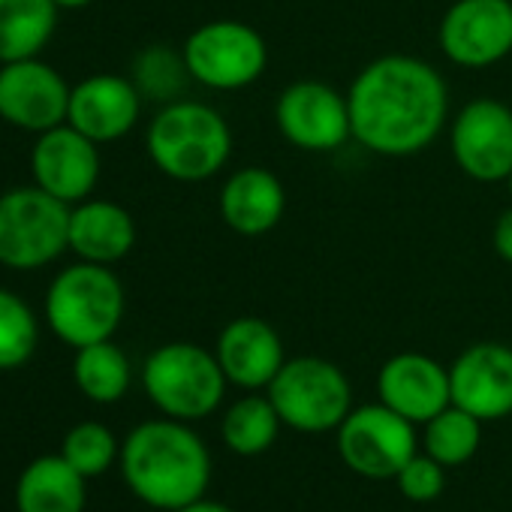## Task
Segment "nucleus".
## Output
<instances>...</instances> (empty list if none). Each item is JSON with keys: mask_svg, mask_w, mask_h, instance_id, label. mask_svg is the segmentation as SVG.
<instances>
[{"mask_svg": "<svg viewBox=\"0 0 512 512\" xmlns=\"http://www.w3.org/2000/svg\"><path fill=\"white\" fill-rule=\"evenodd\" d=\"M181 52L190 79L211 91H241L260 82L269 67V46L263 34L235 19L199 25L184 40Z\"/></svg>", "mask_w": 512, "mask_h": 512, "instance_id": "8", "label": "nucleus"}, {"mask_svg": "<svg viewBox=\"0 0 512 512\" xmlns=\"http://www.w3.org/2000/svg\"><path fill=\"white\" fill-rule=\"evenodd\" d=\"M175 512H232V509H229L226 503L199 497V500H193V503H187V506H181V509H175Z\"/></svg>", "mask_w": 512, "mask_h": 512, "instance_id": "31", "label": "nucleus"}, {"mask_svg": "<svg viewBox=\"0 0 512 512\" xmlns=\"http://www.w3.org/2000/svg\"><path fill=\"white\" fill-rule=\"evenodd\" d=\"M281 416L272 404L269 395H244L238 398L220 422V434L229 452L253 458V455H263L275 446L278 434H281Z\"/></svg>", "mask_w": 512, "mask_h": 512, "instance_id": "23", "label": "nucleus"}, {"mask_svg": "<svg viewBox=\"0 0 512 512\" xmlns=\"http://www.w3.org/2000/svg\"><path fill=\"white\" fill-rule=\"evenodd\" d=\"M136 244L133 214L109 199H85L70 211V250L85 263L115 266Z\"/></svg>", "mask_w": 512, "mask_h": 512, "instance_id": "20", "label": "nucleus"}, {"mask_svg": "<svg viewBox=\"0 0 512 512\" xmlns=\"http://www.w3.org/2000/svg\"><path fill=\"white\" fill-rule=\"evenodd\" d=\"M85 476L64 455L31 461L16 482L19 512H85Z\"/></svg>", "mask_w": 512, "mask_h": 512, "instance_id": "21", "label": "nucleus"}, {"mask_svg": "<svg viewBox=\"0 0 512 512\" xmlns=\"http://www.w3.org/2000/svg\"><path fill=\"white\" fill-rule=\"evenodd\" d=\"M121 473L142 503L175 512L205 497L211 455L193 428L166 416L142 422L127 434L121 446Z\"/></svg>", "mask_w": 512, "mask_h": 512, "instance_id": "2", "label": "nucleus"}, {"mask_svg": "<svg viewBox=\"0 0 512 512\" xmlns=\"http://www.w3.org/2000/svg\"><path fill=\"white\" fill-rule=\"evenodd\" d=\"M275 121L290 145L314 154H329L353 139L347 94H338L332 85L314 79L293 82L281 91Z\"/></svg>", "mask_w": 512, "mask_h": 512, "instance_id": "11", "label": "nucleus"}, {"mask_svg": "<svg viewBox=\"0 0 512 512\" xmlns=\"http://www.w3.org/2000/svg\"><path fill=\"white\" fill-rule=\"evenodd\" d=\"M130 377H133L130 359L124 356L118 344H112V338L76 350L73 380L85 398L97 404H115L127 395Z\"/></svg>", "mask_w": 512, "mask_h": 512, "instance_id": "24", "label": "nucleus"}, {"mask_svg": "<svg viewBox=\"0 0 512 512\" xmlns=\"http://www.w3.org/2000/svg\"><path fill=\"white\" fill-rule=\"evenodd\" d=\"M214 356L226 374V380L238 389L256 392L269 389V383L284 368V341L260 317H235L229 320L214 344Z\"/></svg>", "mask_w": 512, "mask_h": 512, "instance_id": "17", "label": "nucleus"}, {"mask_svg": "<svg viewBox=\"0 0 512 512\" xmlns=\"http://www.w3.org/2000/svg\"><path fill=\"white\" fill-rule=\"evenodd\" d=\"M353 139L380 157H413L446 127L449 88L422 58L383 55L347 91Z\"/></svg>", "mask_w": 512, "mask_h": 512, "instance_id": "1", "label": "nucleus"}, {"mask_svg": "<svg viewBox=\"0 0 512 512\" xmlns=\"http://www.w3.org/2000/svg\"><path fill=\"white\" fill-rule=\"evenodd\" d=\"M34 184L67 205L85 202L100 181V151L97 142L70 124L40 133L31 151Z\"/></svg>", "mask_w": 512, "mask_h": 512, "instance_id": "14", "label": "nucleus"}, {"mask_svg": "<svg viewBox=\"0 0 512 512\" xmlns=\"http://www.w3.org/2000/svg\"><path fill=\"white\" fill-rule=\"evenodd\" d=\"M449 148L467 178L506 181L512 172V109L494 97L470 100L449 127Z\"/></svg>", "mask_w": 512, "mask_h": 512, "instance_id": "10", "label": "nucleus"}, {"mask_svg": "<svg viewBox=\"0 0 512 512\" xmlns=\"http://www.w3.org/2000/svg\"><path fill=\"white\" fill-rule=\"evenodd\" d=\"M452 404L482 422L512 413V347L482 341L467 347L449 368Z\"/></svg>", "mask_w": 512, "mask_h": 512, "instance_id": "15", "label": "nucleus"}, {"mask_svg": "<svg viewBox=\"0 0 512 512\" xmlns=\"http://www.w3.org/2000/svg\"><path fill=\"white\" fill-rule=\"evenodd\" d=\"M398 491L413 500V503H431L443 494L446 488V467L440 461H434L428 452L425 455H413L395 476Z\"/></svg>", "mask_w": 512, "mask_h": 512, "instance_id": "29", "label": "nucleus"}, {"mask_svg": "<svg viewBox=\"0 0 512 512\" xmlns=\"http://www.w3.org/2000/svg\"><path fill=\"white\" fill-rule=\"evenodd\" d=\"M70 94L67 79L40 58L0 67V118L19 130L40 136L67 124Z\"/></svg>", "mask_w": 512, "mask_h": 512, "instance_id": "12", "label": "nucleus"}, {"mask_svg": "<svg viewBox=\"0 0 512 512\" xmlns=\"http://www.w3.org/2000/svg\"><path fill=\"white\" fill-rule=\"evenodd\" d=\"M377 398L413 425H425L452 404L449 368L425 353H398L377 374Z\"/></svg>", "mask_w": 512, "mask_h": 512, "instance_id": "16", "label": "nucleus"}, {"mask_svg": "<svg viewBox=\"0 0 512 512\" xmlns=\"http://www.w3.org/2000/svg\"><path fill=\"white\" fill-rule=\"evenodd\" d=\"M437 37L452 64L494 67L512 52V0H455Z\"/></svg>", "mask_w": 512, "mask_h": 512, "instance_id": "13", "label": "nucleus"}, {"mask_svg": "<svg viewBox=\"0 0 512 512\" xmlns=\"http://www.w3.org/2000/svg\"><path fill=\"white\" fill-rule=\"evenodd\" d=\"M124 284L109 266L76 263L55 275L46 293V323L73 350L109 341L124 320Z\"/></svg>", "mask_w": 512, "mask_h": 512, "instance_id": "4", "label": "nucleus"}, {"mask_svg": "<svg viewBox=\"0 0 512 512\" xmlns=\"http://www.w3.org/2000/svg\"><path fill=\"white\" fill-rule=\"evenodd\" d=\"M55 4H58V10H85L94 4V0H55Z\"/></svg>", "mask_w": 512, "mask_h": 512, "instance_id": "32", "label": "nucleus"}, {"mask_svg": "<svg viewBox=\"0 0 512 512\" xmlns=\"http://www.w3.org/2000/svg\"><path fill=\"white\" fill-rule=\"evenodd\" d=\"M73 205L43 187H16L0 196V266L34 272L70 247Z\"/></svg>", "mask_w": 512, "mask_h": 512, "instance_id": "6", "label": "nucleus"}, {"mask_svg": "<svg viewBox=\"0 0 512 512\" xmlns=\"http://www.w3.org/2000/svg\"><path fill=\"white\" fill-rule=\"evenodd\" d=\"M145 148L151 163L166 178L199 184L214 178L229 163L232 130L214 106L172 100L148 124Z\"/></svg>", "mask_w": 512, "mask_h": 512, "instance_id": "3", "label": "nucleus"}, {"mask_svg": "<svg viewBox=\"0 0 512 512\" xmlns=\"http://www.w3.org/2000/svg\"><path fill=\"white\" fill-rule=\"evenodd\" d=\"M506 184H509V196H512V172H509V178H506Z\"/></svg>", "mask_w": 512, "mask_h": 512, "instance_id": "33", "label": "nucleus"}, {"mask_svg": "<svg viewBox=\"0 0 512 512\" xmlns=\"http://www.w3.org/2000/svg\"><path fill=\"white\" fill-rule=\"evenodd\" d=\"M494 250L503 263L512 266V208H506L494 223Z\"/></svg>", "mask_w": 512, "mask_h": 512, "instance_id": "30", "label": "nucleus"}, {"mask_svg": "<svg viewBox=\"0 0 512 512\" xmlns=\"http://www.w3.org/2000/svg\"><path fill=\"white\" fill-rule=\"evenodd\" d=\"M482 419H476L473 413L449 404L446 410H440L434 419L425 422V452L440 461L443 467H461L467 464L482 443Z\"/></svg>", "mask_w": 512, "mask_h": 512, "instance_id": "25", "label": "nucleus"}, {"mask_svg": "<svg viewBox=\"0 0 512 512\" xmlns=\"http://www.w3.org/2000/svg\"><path fill=\"white\" fill-rule=\"evenodd\" d=\"M226 383L217 356L190 341L163 344L142 365V386L154 407L181 422L211 416L223 401Z\"/></svg>", "mask_w": 512, "mask_h": 512, "instance_id": "5", "label": "nucleus"}, {"mask_svg": "<svg viewBox=\"0 0 512 512\" xmlns=\"http://www.w3.org/2000/svg\"><path fill=\"white\" fill-rule=\"evenodd\" d=\"M58 25L55 0H0V64L37 58Z\"/></svg>", "mask_w": 512, "mask_h": 512, "instance_id": "22", "label": "nucleus"}, {"mask_svg": "<svg viewBox=\"0 0 512 512\" xmlns=\"http://www.w3.org/2000/svg\"><path fill=\"white\" fill-rule=\"evenodd\" d=\"M190 82V70L184 61V52H175L169 46H148L133 61V85L142 97L157 103H172L181 97V91Z\"/></svg>", "mask_w": 512, "mask_h": 512, "instance_id": "26", "label": "nucleus"}, {"mask_svg": "<svg viewBox=\"0 0 512 512\" xmlns=\"http://www.w3.org/2000/svg\"><path fill=\"white\" fill-rule=\"evenodd\" d=\"M40 344V326L31 305L0 287V371L22 368Z\"/></svg>", "mask_w": 512, "mask_h": 512, "instance_id": "27", "label": "nucleus"}, {"mask_svg": "<svg viewBox=\"0 0 512 512\" xmlns=\"http://www.w3.org/2000/svg\"><path fill=\"white\" fill-rule=\"evenodd\" d=\"M287 211V190L272 169L244 166L232 172L220 190V217L223 223L244 235L256 238L272 232Z\"/></svg>", "mask_w": 512, "mask_h": 512, "instance_id": "19", "label": "nucleus"}, {"mask_svg": "<svg viewBox=\"0 0 512 512\" xmlns=\"http://www.w3.org/2000/svg\"><path fill=\"white\" fill-rule=\"evenodd\" d=\"M269 398L284 425L302 434L338 431L353 410V389L344 371L320 356L287 359L269 383Z\"/></svg>", "mask_w": 512, "mask_h": 512, "instance_id": "7", "label": "nucleus"}, {"mask_svg": "<svg viewBox=\"0 0 512 512\" xmlns=\"http://www.w3.org/2000/svg\"><path fill=\"white\" fill-rule=\"evenodd\" d=\"M142 94L133 79L97 73L79 82L70 94L67 124L94 139L97 145L127 136L142 115Z\"/></svg>", "mask_w": 512, "mask_h": 512, "instance_id": "18", "label": "nucleus"}, {"mask_svg": "<svg viewBox=\"0 0 512 512\" xmlns=\"http://www.w3.org/2000/svg\"><path fill=\"white\" fill-rule=\"evenodd\" d=\"M61 455L85 479H94V476H103L112 467L115 458H121V446H118L115 434L106 425H100V422H79V425H73L67 431Z\"/></svg>", "mask_w": 512, "mask_h": 512, "instance_id": "28", "label": "nucleus"}, {"mask_svg": "<svg viewBox=\"0 0 512 512\" xmlns=\"http://www.w3.org/2000/svg\"><path fill=\"white\" fill-rule=\"evenodd\" d=\"M341 461L365 479H395L416 455V428L383 401L347 413L338 425Z\"/></svg>", "mask_w": 512, "mask_h": 512, "instance_id": "9", "label": "nucleus"}]
</instances>
